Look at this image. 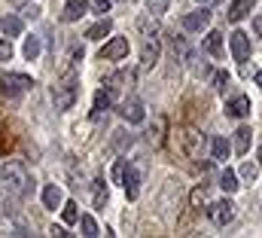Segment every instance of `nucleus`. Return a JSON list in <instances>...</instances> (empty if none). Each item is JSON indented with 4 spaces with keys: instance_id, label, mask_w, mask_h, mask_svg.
Returning <instances> with one entry per match:
<instances>
[{
    "instance_id": "nucleus-10",
    "label": "nucleus",
    "mask_w": 262,
    "mask_h": 238,
    "mask_svg": "<svg viewBox=\"0 0 262 238\" xmlns=\"http://www.w3.org/2000/svg\"><path fill=\"white\" fill-rule=\"evenodd\" d=\"M226 113L232 119H244L250 113V98H247V95H235V98L226 104Z\"/></svg>"
},
{
    "instance_id": "nucleus-41",
    "label": "nucleus",
    "mask_w": 262,
    "mask_h": 238,
    "mask_svg": "<svg viewBox=\"0 0 262 238\" xmlns=\"http://www.w3.org/2000/svg\"><path fill=\"white\" fill-rule=\"evenodd\" d=\"M256 86H259V89H262V70H259V73H256Z\"/></svg>"
},
{
    "instance_id": "nucleus-35",
    "label": "nucleus",
    "mask_w": 262,
    "mask_h": 238,
    "mask_svg": "<svg viewBox=\"0 0 262 238\" xmlns=\"http://www.w3.org/2000/svg\"><path fill=\"white\" fill-rule=\"evenodd\" d=\"M9 58H12V43L0 40V61H9Z\"/></svg>"
},
{
    "instance_id": "nucleus-32",
    "label": "nucleus",
    "mask_w": 262,
    "mask_h": 238,
    "mask_svg": "<svg viewBox=\"0 0 262 238\" xmlns=\"http://www.w3.org/2000/svg\"><path fill=\"white\" fill-rule=\"evenodd\" d=\"M85 6H89L92 12H98V15H104V12L110 9V0H85Z\"/></svg>"
},
{
    "instance_id": "nucleus-40",
    "label": "nucleus",
    "mask_w": 262,
    "mask_h": 238,
    "mask_svg": "<svg viewBox=\"0 0 262 238\" xmlns=\"http://www.w3.org/2000/svg\"><path fill=\"white\" fill-rule=\"evenodd\" d=\"M253 31L262 37V15H256V18H253Z\"/></svg>"
},
{
    "instance_id": "nucleus-38",
    "label": "nucleus",
    "mask_w": 262,
    "mask_h": 238,
    "mask_svg": "<svg viewBox=\"0 0 262 238\" xmlns=\"http://www.w3.org/2000/svg\"><path fill=\"white\" fill-rule=\"evenodd\" d=\"M70 58H73V61H82V46H73V52H70Z\"/></svg>"
},
{
    "instance_id": "nucleus-8",
    "label": "nucleus",
    "mask_w": 262,
    "mask_h": 238,
    "mask_svg": "<svg viewBox=\"0 0 262 238\" xmlns=\"http://www.w3.org/2000/svg\"><path fill=\"white\" fill-rule=\"evenodd\" d=\"M119 113H122V119H128L131 125H137V122H143V119H146L143 104H140L137 98H125V101H122V107H119Z\"/></svg>"
},
{
    "instance_id": "nucleus-5",
    "label": "nucleus",
    "mask_w": 262,
    "mask_h": 238,
    "mask_svg": "<svg viewBox=\"0 0 262 238\" xmlns=\"http://www.w3.org/2000/svg\"><path fill=\"white\" fill-rule=\"evenodd\" d=\"M207 214H210V220H213L216 226H229L232 217H235V205L223 199V202H213V205L207 208Z\"/></svg>"
},
{
    "instance_id": "nucleus-13",
    "label": "nucleus",
    "mask_w": 262,
    "mask_h": 238,
    "mask_svg": "<svg viewBox=\"0 0 262 238\" xmlns=\"http://www.w3.org/2000/svg\"><path fill=\"white\" fill-rule=\"evenodd\" d=\"M110 104H113V95H110V89H98L95 92V107H92V119H98L104 110H110Z\"/></svg>"
},
{
    "instance_id": "nucleus-2",
    "label": "nucleus",
    "mask_w": 262,
    "mask_h": 238,
    "mask_svg": "<svg viewBox=\"0 0 262 238\" xmlns=\"http://www.w3.org/2000/svg\"><path fill=\"white\" fill-rule=\"evenodd\" d=\"M76 95H79V76H76L73 67H67L64 73H61V80L52 86V104H55V110H70L73 101H76Z\"/></svg>"
},
{
    "instance_id": "nucleus-20",
    "label": "nucleus",
    "mask_w": 262,
    "mask_h": 238,
    "mask_svg": "<svg viewBox=\"0 0 262 238\" xmlns=\"http://www.w3.org/2000/svg\"><path fill=\"white\" fill-rule=\"evenodd\" d=\"M110 31H113V25H110V18H101L98 25H92V28L85 31V37H89V40H104V37H107Z\"/></svg>"
},
{
    "instance_id": "nucleus-24",
    "label": "nucleus",
    "mask_w": 262,
    "mask_h": 238,
    "mask_svg": "<svg viewBox=\"0 0 262 238\" xmlns=\"http://www.w3.org/2000/svg\"><path fill=\"white\" fill-rule=\"evenodd\" d=\"M220 186H223V189H226V192H235V189H238V186H241V183H238V174H235V171H232V168H226V171H223V174H220Z\"/></svg>"
},
{
    "instance_id": "nucleus-34",
    "label": "nucleus",
    "mask_w": 262,
    "mask_h": 238,
    "mask_svg": "<svg viewBox=\"0 0 262 238\" xmlns=\"http://www.w3.org/2000/svg\"><path fill=\"white\" fill-rule=\"evenodd\" d=\"M174 58L177 61H189V49H186L183 40H174Z\"/></svg>"
},
{
    "instance_id": "nucleus-22",
    "label": "nucleus",
    "mask_w": 262,
    "mask_h": 238,
    "mask_svg": "<svg viewBox=\"0 0 262 238\" xmlns=\"http://www.w3.org/2000/svg\"><path fill=\"white\" fill-rule=\"evenodd\" d=\"M40 49H43V46H40V37H28L25 46H21V55L28 61H37L40 58Z\"/></svg>"
},
{
    "instance_id": "nucleus-26",
    "label": "nucleus",
    "mask_w": 262,
    "mask_h": 238,
    "mask_svg": "<svg viewBox=\"0 0 262 238\" xmlns=\"http://www.w3.org/2000/svg\"><path fill=\"white\" fill-rule=\"evenodd\" d=\"M162 131H165V119L159 116V119H156V128H149V134H146L152 147H162V141H165V134H162Z\"/></svg>"
},
{
    "instance_id": "nucleus-3",
    "label": "nucleus",
    "mask_w": 262,
    "mask_h": 238,
    "mask_svg": "<svg viewBox=\"0 0 262 238\" xmlns=\"http://www.w3.org/2000/svg\"><path fill=\"white\" fill-rule=\"evenodd\" d=\"M34 80L25 73H0V95L3 98H18L25 92H31Z\"/></svg>"
},
{
    "instance_id": "nucleus-19",
    "label": "nucleus",
    "mask_w": 262,
    "mask_h": 238,
    "mask_svg": "<svg viewBox=\"0 0 262 238\" xmlns=\"http://www.w3.org/2000/svg\"><path fill=\"white\" fill-rule=\"evenodd\" d=\"M210 153H213V159H216V162H226V159H229V153H232V147H229V141H226V137H213V141H210Z\"/></svg>"
},
{
    "instance_id": "nucleus-23",
    "label": "nucleus",
    "mask_w": 262,
    "mask_h": 238,
    "mask_svg": "<svg viewBox=\"0 0 262 238\" xmlns=\"http://www.w3.org/2000/svg\"><path fill=\"white\" fill-rule=\"evenodd\" d=\"M107 199H110V189H107L104 177H98V180H95V208H104V205H107Z\"/></svg>"
},
{
    "instance_id": "nucleus-17",
    "label": "nucleus",
    "mask_w": 262,
    "mask_h": 238,
    "mask_svg": "<svg viewBox=\"0 0 262 238\" xmlns=\"http://www.w3.org/2000/svg\"><path fill=\"white\" fill-rule=\"evenodd\" d=\"M61 202H64V195H61V189L55 186V183H46V189H43V205L46 208H61Z\"/></svg>"
},
{
    "instance_id": "nucleus-29",
    "label": "nucleus",
    "mask_w": 262,
    "mask_h": 238,
    "mask_svg": "<svg viewBox=\"0 0 262 238\" xmlns=\"http://www.w3.org/2000/svg\"><path fill=\"white\" fill-rule=\"evenodd\" d=\"M241 177L247 180V183H253V180L259 177V165H253V162H244V165H241Z\"/></svg>"
},
{
    "instance_id": "nucleus-12",
    "label": "nucleus",
    "mask_w": 262,
    "mask_h": 238,
    "mask_svg": "<svg viewBox=\"0 0 262 238\" xmlns=\"http://www.w3.org/2000/svg\"><path fill=\"white\" fill-rule=\"evenodd\" d=\"M253 6H256V0H235V3L229 6L226 18H229V22H241V18H244V15L253 9Z\"/></svg>"
},
{
    "instance_id": "nucleus-14",
    "label": "nucleus",
    "mask_w": 262,
    "mask_h": 238,
    "mask_svg": "<svg viewBox=\"0 0 262 238\" xmlns=\"http://www.w3.org/2000/svg\"><path fill=\"white\" fill-rule=\"evenodd\" d=\"M159 52H162L159 40H156V37H149V40H146V46H143V52H140V61H143V67H152V64L159 61Z\"/></svg>"
},
{
    "instance_id": "nucleus-9",
    "label": "nucleus",
    "mask_w": 262,
    "mask_h": 238,
    "mask_svg": "<svg viewBox=\"0 0 262 238\" xmlns=\"http://www.w3.org/2000/svg\"><path fill=\"white\" fill-rule=\"evenodd\" d=\"M210 25V9H195V12H189V15H183V28L186 31H201V28H207Z\"/></svg>"
},
{
    "instance_id": "nucleus-6",
    "label": "nucleus",
    "mask_w": 262,
    "mask_h": 238,
    "mask_svg": "<svg viewBox=\"0 0 262 238\" xmlns=\"http://www.w3.org/2000/svg\"><path fill=\"white\" fill-rule=\"evenodd\" d=\"M125 55H128V40L125 37H113L101 49V58H107V61H119V58H125Z\"/></svg>"
},
{
    "instance_id": "nucleus-4",
    "label": "nucleus",
    "mask_w": 262,
    "mask_h": 238,
    "mask_svg": "<svg viewBox=\"0 0 262 238\" xmlns=\"http://www.w3.org/2000/svg\"><path fill=\"white\" fill-rule=\"evenodd\" d=\"M140 180H143V162H125V168H122V186H125L128 199L140 195Z\"/></svg>"
},
{
    "instance_id": "nucleus-25",
    "label": "nucleus",
    "mask_w": 262,
    "mask_h": 238,
    "mask_svg": "<svg viewBox=\"0 0 262 238\" xmlns=\"http://www.w3.org/2000/svg\"><path fill=\"white\" fill-rule=\"evenodd\" d=\"M137 28H140V31H143V37H146V40H149V37H156V34H159V25H156V22H152V18H149V15H140V18H137Z\"/></svg>"
},
{
    "instance_id": "nucleus-16",
    "label": "nucleus",
    "mask_w": 262,
    "mask_h": 238,
    "mask_svg": "<svg viewBox=\"0 0 262 238\" xmlns=\"http://www.w3.org/2000/svg\"><path fill=\"white\" fill-rule=\"evenodd\" d=\"M250 141H253V131H250L247 125H241V128L235 131V153H238V156H244V153L250 150Z\"/></svg>"
},
{
    "instance_id": "nucleus-28",
    "label": "nucleus",
    "mask_w": 262,
    "mask_h": 238,
    "mask_svg": "<svg viewBox=\"0 0 262 238\" xmlns=\"http://www.w3.org/2000/svg\"><path fill=\"white\" fill-rule=\"evenodd\" d=\"M131 144V134H125V131H113V144H110V153H119L122 147H128Z\"/></svg>"
},
{
    "instance_id": "nucleus-27",
    "label": "nucleus",
    "mask_w": 262,
    "mask_h": 238,
    "mask_svg": "<svg viewBox=\"0 0 262 238\" xmlns=\"http://www.w3.org/2000/svg\"><path fill=\"white\" fill-rule=\"evenodd\" d=\"M79 229H82V235H85V238L101 235V232H98V223H95V220H92L89 214H82V217H79Z\"/></svg>"
},
{
    "instance_id": "nucleus-39",
    "label": "nucleus",
    "mask_w": 262,
    "mask_h": 238,
    "mask_svg": "<svg viewBox=\"0 0 262 238\" xmlns=\"http://www.w3.org/2000/svg\"><path fill=\"white\" fill-rule=\"evenodd\" d=\"M52 235H58V238H64V235H70V232H67L64 226H52Z\"/></svg>"
},
{
    "instance_id": "nucleus-7",
    "label": "nucleus",
    "mask_w": 262,
    "mask_h": 238,
    "mask_svg": "<svg viewBox=\"0 0 262 238\" xmlns=\"http://www.w3.org/2000/svg\"><path fill=\"white\" fill-rule=\"evenodd\" d=\"M229 46H232V55H235L238 61L250 58V37H247L244 31H235V34H232V40H229Z\"/></svg>"
},
{
    "instance_id": "nucleus-33",
    "label": "nucleus",
    "mask_w": 262,
    "mask_h": 238,
    "mask_svg": "<svg viewBox=\"0 0 262 238\" xmlns=\"http://www.w3.org/2000/svg\"><path fill=\"white\" fill-rule=\"evenodd\" d=\"M146 9L152 15H162V12H168V0H146Z\"/></svg>"
},
{
    "instance_id": "nucleus-15",
    "label": "nucleus",
    "mask_w": 262,
    "mask_h": 238,
    "mask_svg": "<svg viewBox=\"0 0 262 238\" xmlns=\"http://www.w3.org/2000/svg\"><path fill=\"white\" fill-rule=\"evenodd\" d=\"M204 52L213 55V58L223 55V34H220V31H210V34L204 37Z\"/></svg>"
},
{
    "instance_id": "nucleus-18",
    "label": "nucleus",
    "mask_w": 262,
    "mask_h": 238,
    "mask_svg": "<svg viewBox=\"0 0 262 238\" xmlns=\"http://www.w3.org/2000/svg\"><path fill=\"white\" fill-rule=\"evenodd\" d=\"M79 15H85V3L82 0H67L61 9V22H76Z\"/></svg>"
},
{
    "instance_id": "nucleus-21",
    "label": "nucleus",
    "mask_w": 262,
    "mask_h": 238,
    "mask_svg": "<svg viewBox=\"0 0 262 238\" xmlns=\"http://www.w3.org/2000/svg\"><path fill=\"white\" fill-rule=\"evenodd\" d=\"M0 28H3L6 37H18V34H21V18H15V15H3V18H0Z\"/></svg>"
},
{
    "instance_id": "nucleus-31",
    "label": "nucleus",
    "mask_w": 262,
    "mask_h": 238,
    "mask_svg": "<svg viewBox=\"0 0 262 238\" xmlns=\"http://www.w3.org/2000/svg\"><path fill=\"white\" fill-rule=\"evenodd\" d=\"M213 89H216V92H226V89H229V73H226V70H216V73H213Z\"/></svg>"
},
{
    "instance_id": "nucleus-37",
    "label": "nucleus",
    "mask_w": 262,
    "mask_h": 238,
    "mask_svg": "<svg viewBox=\"0 0 262 238\" xmlns=\"http://www.w3.org/2000/svg\"><path fill=\"white\" fill-rule=\"evenodd\" d=\"M21 12H25V18H37L40 15V6H25Z\"/></svg>"
},
{
    "instance_id": "nucleus-30",
    "label": "nucleus",
    "mask_w": 262,
    "mask_h": 238,
    "mask_svg": "<svg viewBox=\"0 0 262 238\" xmlns=\"http://www.w3.org/2000/svg\"><path fill=\"white\" fill-rule=\"evenodd\" d=\"M61 208H64V211H61V217H64V223H76V220H79V211H76V205H73V202H61Z\"/></svg>"
},
{
    "instance_id": "nucleus-1",
    "label": "nucleus",
    "mask_w": 262,
    "mask_h": 238,
    "mask_svg": "<svg viewBox=\"0 0 262 238\" xmlns=\"http://www.w3.org/2000/svg\"><path fill=\"white\" fill-rule=\"evenodd\" d=\"M0 180L6 186V192L15 195V199H25L28 192H34V180L28 177L21 162H3L0 165Z\"/></svg>"
},
{
    "instance_id": "nucleus-42",
    "label": "nucleus",
    "mask_w": 262,
    "mask_h": 238,
    "mask_svg": "<svg viewBox=\"0 0 262 238\" xmlns=\"http://www.w3.org/2000/svg\"><path fill=\"white\" fill-rule=\"evenodd\" d=\"M259 165H262V150H259Z\"/></svg>"
},
{
    "instance_id": "nucleus-36",
    "label": "nucleus",
    "mask_w": 262,
    "mask_h": 238,
    "mask_svg": "<svg viewBox=\"0 0 262 238\" xmlns=\"http://www.w3.org/2000/svg\"><path fill=\"white\" fill-rule=\"evenodd\" d=\"M204 202H207V189H204V186H198L195 192H192V205H204Z\"/></svg>"
},
{
    "instance_id": "nucleus-11",
    "label": "nucleus",
    "mask_w": 262,
    "mask_h": 238,
    "mask_svg": "<svg viewBox=\"0 0 262 238\" xmlns=\"http://www.w3.org/2000/svg\"><path fill=\"white\" fill-rule=\"evenodd\" d=\"M131 86H134V70L128 67V70H119V73H113L107 89H110V95H116V92H122V89H131Z\"/></svg>"
},
{
    "instance_id": "nucleus-43",
    "label": "nucleus",
    "mask_w": 262,
    "mask_h": 238,
    "mask_svg": "<svg viewBox=\"0 0 262 238\" xmlns=\"http://www.w3.org/2000/svg\"><path fill=\"white\" fill-rule=\"evenodd\" d=\"M198 3H204V0H198Z\"/></svg>"
}]
</instances>
